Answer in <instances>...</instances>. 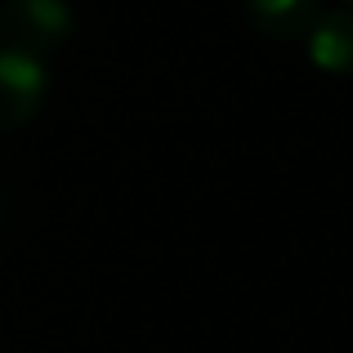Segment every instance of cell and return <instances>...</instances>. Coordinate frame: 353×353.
I'll return each instance as SVG.
<instances>
[{
  "label": "cell",
  "instance_id": "cell-4",
  "mask_svg": "<svg viewBox=\"0 0 353 353\" xmlns=\"http://www.w3.org/2000/svg\"><path fill=\"white\" fill-rule=\"evenodd\" d=\"M246 14L255 32L273 41H304L313 18L322 14V0H246Z\"/></svg>",
  "mask_w": 353,
  "mask_h": 353
},
{
  "label": "cell",
  "instance_id": "cell-3",
  "mask_svg": "<svg viewBox=\"0 0 353 353\" xmlns=\"http://www.w3.org/2000/svg\"><path fill=\"white\" fill-rule=\"evenodd\" d=\"M313 68L327 77H349L353 72V9H322L313 27L304 32Z\"/></svg>",
  "mask_w": 353,
  "mask_h": 353
},
{
  "label": "cell",
  "instance_id": "cell-1",
  "mask_svg": "<svg viewBox=\"0 0 353 353\" xmlns=\"http://www.w3.org/2000/svg\"><path fill=\"white\" fill-rule=\"evenodd\" d=\"M72 41L68 0H5L0 5V50H18L27 59L63 50Z\"/></svg>",
  "mask_w": 353,
  "mask_h": 353
},
{
  "label": "cell",
  "instance_id": "cell-2",
  "mask_svg": "<svg viewBox=\"0 0 353 353\" xmlns=\"http://www.w3.org/2000/svg\"><path fill=\"white\" fill-rule=\"evenodd\" d=\"M45 103V68L18 50H0V134L32 125Z\"/></svg>",
  "mask_w": 353,
  "mask_h": 353
},
{
  "label": "cell",
  "instance_id": "cell-5",
  "mask_svg": "<svg viewBox=\"0 0 353 353\" xmlns=\"http://www.w3.org/2000/svg\"><path fill=\"white\" fill-rule=\"evenodd\" d=\"M9 215H14V201H9V192H5V183H0V233H5V224H9Z\"/></svg>",
  "mask_w": 353,
  "mask_h": 353
}]
</instances>
